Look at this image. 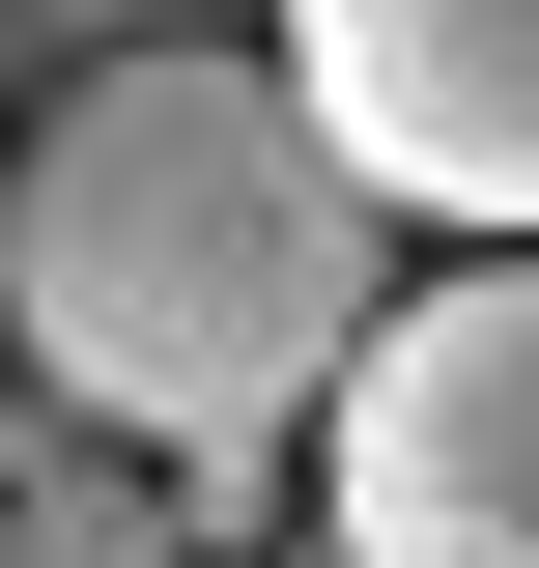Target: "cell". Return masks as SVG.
Masks as SVG:
<instances>
[{"label": "cell", "instance_id": "cell-1", "mask_svg": "<svg viewBox=\"0 0 539 568\" xmlns=\"http://www.w3.org/2000/svg\"><path fill=\"white\" fill-rule=\"evenodd\" d=\"M369 171H340V114L284 58H114L58 85V114L0 142V342L58 369L85 426H142L171 484H200V540H256V455L284 426H340V369H369Z\"/></svg>", "mask_w": 539, "mask_h": 568}, {"label": "cell", "instance_id": "cell-2", "mask_svg": "<svg viewBox=\"0 0 539 568\" xmlns=\"http://www.w3.org/2000/svg\"><path fill=\"white\" fill-rule=\"evenodd\" d=\"M313 540L340 568H539V256H455L369 313L313 426Z\"/></svg>", "mask_w": 539, "mask_h": 568}, {"label": "cell", "instance_id": "cell-3", "mask_svg": "<svg viewBox=\"0 0 539 568\" xmlns=\"http://www.w3.org/2000/svg\"><path fill=\"white\" fill-rule=\"evenodd\" d=\"M398 227H539V0H256Z\"/></svg>", "mask_w": 539, "mask_h": 568}, {"label": "cell", "instance_id": "cell-4", "mask_svg": "<svg viewBox=\"0 0 539 568\" xmlns=\"http://www.w3.org/2000/svg\"><path fill=\"white\" fill-rule=\"evenodd\" d=\"M0 568H200V484L171 455H58V484L0 511Z\"/></svg>", "mask_w": 539, "mask_h": 568}, {"label": "cell", "instance_id": "cell-5", "mask_svg": "<svg viewBox=\"0 0 539 568\" xmlns=\"http://www.w3.org/2000/svg\"><path fill=\"white\" fill-rule=\"evenodd\" d=\"M313 568H340V540H313Z\"/></svg>", "mask_w": 539, "mask_h": 568}]
</instances>
